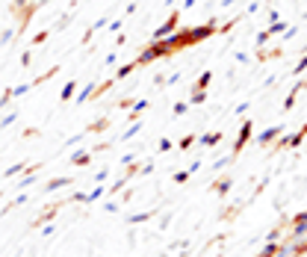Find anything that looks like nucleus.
Instances as JSON below:
<instances>
[{"mask_svg":"<svg viewBox=\"0 0 307 257\" xmlns=\"http://www.w3.org/2000/svg\"><path fill=\"white\" fill-rule=\"evenodd\" d=\"M219 33V21H207V24H198V27H180V39H183V48H192L210 35Z\"/></svg>","mask_w":307,"mask_h":257,"instance_id":"nucleus-1","label":"nucleus"},{"mask_svg":"<svg viewBox=\"0 0 307 257\" xmlns=\"http://www.w3.org/2000/svg\"><path fill=\"white\" fill-rule=\"evenodd\" d=\"M180 30V9H171V15L166 18V24H160L157 30H154V42L157 39H166V35H171V33H177Z\"/></svg>","mask_w":307,"mask_h":257,"instance_id":"nucleus-2","label":"nucleus"},{"mask_svg":"<svg viewBox=\"0 0 307 257\" xmlns=\"http://www.w3.org/2000/svg\"><path fill=\"white\" fill-rule=\"evenodd\" d=\"M251 133H254V124H251V119H248V121H242V124H239V133H237V142H234V148H230V154L239 157V154H242V148L251 142Z\"/></svg>","mask_w":307,"mask_h":257,"instance_id":"nucleus-3","label":"nucleus"},{"mask_svg":"<svg viewBox=\"0 0 307 257\" xmlns=\"http://www.w3.org/2000/svg\"><path fill=\"white\" fill-rule=\"evenodd\" d=\"M307 139V124L301 127V130H295V133H290V136H281V142H278V148H298V145Z\"/></svg>","mask_w":307,"mask_h":257,"instance_id":"nucleus-4","label":"nucleus"},{"mask_svg":"<svg viewBox=\"0 0 307 257\" xmlns=\"http://www.w3.org/2000/svg\"><path fill=\"white\" fill-rule=\"evenodd\" d=\"M281 136H284V127L278 124V127H269V130H263V133H260V136H257L254 142H257V145H263V148H266V145H272V142H278Z\"/></svg>","mask_w":307,"mask_h":257,"instance_id":"nucleus-5","label":"nucleus"},{"mask_svg":"<svg viewBox=\"0 0 307 257\" xmlns=\"http://www.w3.org/2000/svg\"><path fill=\"white\" fill-rule=\"evenodd\" d=\"M56 213H59V204H53V207H48L45 213H38V216L33 219V228H42V225H48V222H51V219H53Z\"/></svg>","mask_w":307,"mask_h":257,"instance_id":"nucleus-6","label":"nucleus"},{"mask_svg":"<svg viewBox=\"0 0 307 257\" xmlns=\"http://www.w3.org/2000/svg\"><path fill=\"white\" fill-rule=\"evenodd\" d=\"M222 139H224V133H222V130H213V133H204L198 142L204 145V148H216V145H219Z\"/></svg>","mask_w":307,"mask_h":257,"instance_id":"nucleus-7","label":"nucleus"},{"mask_svg":"<svg viewBox=\"0 0 307 257\" xmlns=\"http://www.w3.org/2000/svg\"><path fill=\"white\" fill-rule=\"evenodd\" d=\"M230 189H234V177H222V180L213 183V192H216V195H227Z\"/></svg>","mask_w":307,"mask_h":257,"instance_id":"nucleus-8","label":"nucleus"},{"mask_svg":"<svg viewBox=\"0 0 307 257\" xmlns=\"http://www.w3.org/2000/svg\"><path fill=\"white\" fill-rule=\"evenodd\" d=\"M154 216H157L154 210H145V213H133V216H127V222H130V225H145V222H151Z\"/></svg>","mask_w":307,"mask_h":257,"instance_id":"nucleus-9","label":"nucleus"},{"mask_svg":"<svg viewBox=\"0 0 307 257\" xmlns=\"http://www.w3.org/2000/svg\"><path fill=\"white\" fill-rule=\"evenodd\" d=\"M74 183V177H53V180H48V192H53V189H62V187H71Z\"/></svg>","mask_w":307,"mask_h":257,"instance_id":"nucleus-10","label":"nucleus"},{"mask_svg":"<svg viewBox=\"0 0 307 257\" xmlns=\"http://www.w3.org/2000/svg\"><path fill=\"white\" fill-rule=\"evenodd\" d=\"M71 163H74V166H89V163H92V154H89V151H74V154H71Z\"/></svg>","mask_w":307,"mask_h":257,"instance_id":"nucleus-11","label":"nucleus"},{"mask_svg":"<svg viewBox=\"0 0 307 257\" xmlns=\"http://www.w3.org/2000/svg\"><path fill=\"white\" fill-rule=\"evenodd\" d=\"M210 80H213V71H204V74H201V77L195 80V86H192V89H198V92H207Z\"/></svg>","mask_w":307,"mask_h":257,"instance_id":"nucleus-12","label":"nucleus"},{"mask_svg":"<svg viewBox=\"0 0 307 257\" xmlns=\"http://www.w3.org/2000/svg\"><path fill=\"white\" fill-rule=\"evenodd\" d=\"M92 92H98V83H95V80L83 86V92H80V95H77V103H83V101H89V98H92Z\"/></svg>","mask_w":307,"mask_h":257,"instance_id":"nucleus-13","label":"nucleus"},{"mask_svg":"<svg viewBox=\"0 0 307 257\" xmlns=\"http://www.w3.org/2000/svg\"><path fill=\"white\" fill-rule=\"evenodd\" d=\"M287 27H290L287 21H275V24H269V30H266V33H269V35H284V33H287Z\"/></svg>","mask_w":307,"mask_h":257,"instance_id":"nucleus-14","label":"nucleus"},{"mask_svg":"<svg viewBox=\"0 0 307 257\" xmlns=\"http://www.w3.org/2000/svg\"><path fill=\"white\" fill-rule=\"evenodd\" d=\"M136 68H139V65H136V59H133V62H127V65H121L119 71H115V80H124V77L130 74V71H136Z\"/></svg>","mask_w":307,"mask_h":257,"instance_id":"nucleus-15","label":"nucleus"},{"mask_svg":"<svg viewBox=\"0 0 307 257\" xmlns=\"http://www.w3.org/2000/svg\"><path fill=\"white\" fill-rule=\"evenodd\" d=\"M195 142H198V136H192V133H186V136H183V139L177 142V151H189V148H192V145H195Z\"/></svg>","mask_w":307,"mask_h":257,"instance_id":"nucleus-16","label":"nucleus"},{"mask_svg":"<svg viewBox=\"0 0 307 257\" xmlns=\"http://www.w3.org/2000/svg\"><path fill=\"white\" fill-rule=\"evenodd\" d=\"M74 89H77V80H68V83L62 86V95H59V101H71V98H74Z\"/></svg>","mask_w":307,"mask_h":257,"instance_id":"nucleus-17","label":"nucleus"},{"mask_svg":"<svg viewBox=\"0 0 307 257\" xmlns=\"http://www.w3.org/2000/svg\"><path fill=\"white\" fill-rule=\"evenodd\" d=\"M30 183H35V169H33V166H27V171H24V177H21L18 187L24 189V187H30Z\"/></svg>","mask_w":307,"mask_h":257,"instance_id":"nucleus-18","label":"nucleus"},{"mask_svg":"<svg viewBox=\"0 0 307 257\" xmlns=\"http://www.w3.org/2000/svg\"><path fill=\"white\" fill-rule=\"evenodd\" d=\"M204 101H207V92L192 89V95H189V106H198V103H204Z\"/></svg>","mask_w":307,"mask_h":257,"instance_id":"nucleus-19","label":"nucleus"},{"mask_svg":"<svg viewBox=\"0 0 307 257\" xmlns=\"http://www.w3.org/2000/svg\"><path fill=\"white\" fill-rule=\"evenodd\" d=\"M139 130H142V121H139V119H136V121H133V124H130V127H127V133H124V136H121V142H130V139H133V136H136V133H139Z\"/></svg>","mask_w":307,"mask_h":257,"instance_id":"nucleus-20","label":"nucleus"},{"mask_svg":"<svg viewBox=\"0 0 307 257\" xmlns=\"http://www.w3.org/2000/svg\"><path fill=\"white\" fill-rule=\"evenodd\" d=\"M103 192H106V187H103V183H98V187H95V189L89 192V198H86V204H92V201H98V198H101Z\"/></svg>","mask_w":307,"mask_h":257,"instance_id":"nucleus-21","label":"nucleus"},{"mask_svg":"<svg viewBox=\"0 0 307 257\" xmlns=\"http://www.w3.org/2000/svg\"><path fill=\"white\" fill-rule=\"evenodd\" d=\"M27 166H30V163H18V166H9V169H6L3 174H6V177H15V174H21V171H27Z\"/></svg>","mask_w":307,"mask_h":257,"instance_id":"nucleus-22","label":"nucleus"},{"mask_svg":"<svg viewBox=\"0 0 307 257\" xmlns=\"http://www.w3.org/2000/svg\"><path fill=\"white\" fill-rule=\"evenodd\" d=\"M304 71H307V53H304V56H301V59L295 62V68H292V74L298 77V74H304Z\"/></svg>","mask_w":307,"mask_h":257,"instance_id":"nucleus-23","label":"nucleus"},{"mask_svg":"<svg viewBox=\"0 0 307 257\" xmlns=\"http://www.w3.org/2000/svg\"><path fill=\"white\" fill-rule=\"evenodd\" d=\"M186 109H189V101H177L174 103V116H186Z\"/></svg>","mask_w":307,"mask_h":257,"instance_id":"nucleus-24","label":"nucleus"},{"mask_svg":"<svg viewBox=\"0 0 307 257\" xmlns=\"http://www.w3.org/2000/svg\"><path fill=\"white\" fill-rule=\"evenodd\" d=\"M234 160H237L234 154H230V157H224V160H216V166H213V169H216V171H222L224 166H230V163H234Z\"/></svg>","mask_w":307,"mask_h":257,"instance_id":"nucleus-25","label":"nucleus"},{"mask_svg":"<svg viewBox=\"0 0 307 257\" xmlns=\"http://www.w3.org/2000/svg\"><path fill=\"white\" fill-rule=\"evenodd\" d=\"M171 148H174L171 139H160V145H157V151H160V154H166V151H171Z\"/></svg>","mask_w":307,"mask_h":257,"instance_id":"nucleus-26","label":"nucleus"},{"mask_svg":"<svg viewBox=\"0 0 307 257\" xmlns=\"http://www.w3.org/2000/svg\"><path fill=\"white\" fill-rule=\"evenodd\" d=\"M189 177H192V174H189L186 169H183V171H174V183H186Z\"/></svg>","mask_w":307,"mask_h":257,"instance_id":"nucleus-27","label":"nucleus"},{"mask_svg":"<svg viewBox=\"0 0 307 257\" xmlns=\"http://www.w3.org/2000/svg\"><path fill=\"white\" fill-rule=\"evenodd\" d=\"M9 98H15V95H12V86H9L3 95H0V106H6V103H9Z\"/></svg>","mask_w":307,"mask_h":257,"instance_id":"nucleus-28","label":"nucleus"},{"mask_svg":"<svg viewBox=\"0 0 307 257\" xmlns=\"http://www.w3.org/2000/svg\"><path fill=\"white\" fill-rule=\"evenodd\" d=\"M27 3H33V0H12V12H18V9H24Z\"/></svg>","mask_w":307,"mask_h":257,"instance_id":"nucleus-29","label":"nucleus"},{"mask_svg":"<svg viewBox=\"0 0 307 257\" xmlns=\"http://www.w3.org/2000/svg\"><path fill=\"white\" fill-rule=\"evenodd\" d=\"M106 177H109V166H106V169H101V171H98V174H95V180H98V183H103V180H106Z\"/></svg>","mask_w":307,"mask_h":257,"instance_id":"nucleus-30","label":"nucleus"},{"mask_svg":"<svg viewBox=\"0 0 307 257\" xmlns=\"http://www.w3.org/2000/svg\"><path fill=\"white\" fill-rule=\"evenodd\" d=\"M298 222H307V210H301V213L292 216V225H298Z\"/></svg>","mask_w":307,"mask_h":257,"instance_id":"nucleus-31","label":"nucleus"},{"mask_svg":"<svg viewBox=\"0 0 307 257\" xmlns=\"http://www.w3.org/2000/svg\"><path fill=\"white\" fill-rule=\"evenodd\" d=\"M266 42H269V33H266V30H263V33H257V48H263Z\"/></svg>","mask_w":307,"mask_h":257,"instance_id":"nucleus-32","label":"nucleus"},{"mask_svg":"<svg viewBox=\"0 0 307 257\" xmlns=\"http://www.w3.org/2000/svg\"><path fill=\"white\" fill-rule=\"evenodd\" d=\"M18 119V113H12V116H6V119H0V127H6V124H12Z\"/></svg>","mask_w":307,"mask_h":257,"instance_id":"nucleus-33","label":"nucleus"},{"mask_svg":"<svg viewBox=\"0 0 307 257\" xmlns=\"http://www.w3.org/2000/svg\"><path fill=\"white\" fill-rule=\"evenodd\" d=\"M266 240H278V242H281V240H284V237H281V231H278V228H275V231H269V234H266Z\"/></svg>","mask_w":307,"mask_h":257,"instance_id":"nucleus-34","label":"nucleus"},{"mask_svg":"<svg viewBox=\"0 0 307 257\" xmlns=\"http://www.w3.org/2000/svg\"><path fill=\"white\" fill-rule=\"evenodd\" d=\"M42 42H48V30H45V33H38L35 39H33V45H42Z\"/></svg>","mask_w":307,"mask_h":257,"instance_id":"nucleus-35","label":"nucleus"},{"mask_svg":"<svg viewBox=\"0 0 307 257\" xmlns=\"http://www.w3.org/2000/svg\"><path fill=\"white\" fill-rule=\"evenodd\" d=\"M103 210H106V213H115V210H119V204H115V201H106Z\"/></svg>","mask_w":307,"mask_h":257,"instance_id":"nucleus-36","label":"nucleus"},{"mask_svg":"<svg viewBox=\"0 0 307 257\" xmlns=\"http://www.w3.org/2000/svg\"><path fill=\"white\" fill-rule=\"evenodd\" d=\"M275 21H281V15L275 9H269V24H275Z\"/></svg>","mask_w":307,"mask_h":257,"instance_id":"nucleus-37","label":"nucleus"},{"mask_svg":"<svg viewBox=\"0 0 307 257\" xmlns=\"http://www.w3.org/2000/svg\"><path fill=\"white\" fill-rule=\"evenodd\" d=\"M245 113H248V101H245V103H239V106H237V116H245Z\"/></svg>","mask_w":307,"mask_h":257,"instance_id":"nucleus-38","label":"nucleus"},{"mask_svg":"<svg viewBox=\"0 0 307 257\" xmlns=\"http://www.w3.org/2000/svg\"><path fill=\"white\" fill-rule=\"evenodd\" d=\"M198 169H201V160H195V163H192V166H189V169H186V171H189V174H195V171H198Z\"/></svg>","mask_w":307,"mask_h":257,"instance_id":"nucleus-39","label":"nucleus"},{"mask_svg":"<svg viewBox=\"0 0 307 257\" xmlns=\"http://www.w3.org/2000/svg\"><path fill=\"white\" fill-rule=\"evenodd\" d=\"M169 222H171V213H166V216L160 219V228H169Z\"/></svg>","mask_w":307,"mask_h":257,"instance_id":"nucleus-40","label":"nucleus"},{"mask_svg":"<svg viewBox=\"0 0 307 257\" xmlns=\"http://www.w3.org/2000/svg\"><path fill=\"white\" fill-rule=\"evenodd\" d=\"M30 59H33V56H30V51H24V56H21V65L27 68V65H30Z\"/></svg>","mask_w":307,"mask_h":257,"instance_id":"nucleus-41","label":"nucleus"},{"mask_svg":"<svg viewBox=\"0 0 307 257\" xmlns=\"http://www.w3.org/2000/svg\"><path fill=\"white\" fill-rule=\"evenodd\" d=\"M136 174H139V169H136V166L130 163V166H127V177H136Z\"/></svg>","mask_w":307,"mask_h":257,"instance_id":"nucleus-42","label":"nucleus"},{"mask_svg":"<svg viewBox=\"0 0 307 257\" xmlns=\"http://www.w3.org/2000/svg\"><path fill=\"white\" fill-rule=\"evenodd\" d=\"M195 6V0H183V9H192Z\"/></svg>","mask_w":307,"mask_h":257,"instance_id":"nucleus-43","label":"nucleus"}]
</instances>
